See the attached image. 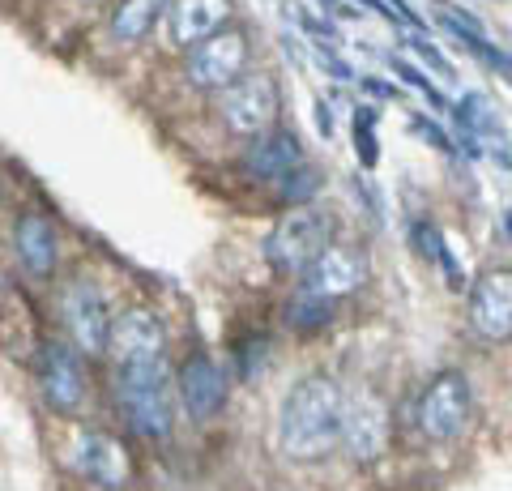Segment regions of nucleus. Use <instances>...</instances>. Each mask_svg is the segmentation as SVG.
<instances>
[{
    "instance_id": "nucleus-4",
    "label": "nucleus",
    "mask_w": 512,
    "mask_h": 491,
    "mask_svg": "<svg viewBox=\"0 0 512 491\" xmlns=\"http://www.w3.org/2000/svg\"><path fill=\"white\" fill-rule=\"evenodd\" d=\"M248 30L239 26H222L218 35L201 39L197 47H188V82L197 90H227L231 82H239L248 69Z\"/></svg>"
},
{
    "instance_id": "nucleus-14",
    "label": "nucleus",
    "mask_w": 512,
    "mask_h": 491,
    "mask_svg": "<svg viewBox=\"0 0 512 491\" xmlns=\"http://www.w3.org/2000/svg\"><path fill=\"white\" fill-rule=\"evenodd\" d=\"M453 116H457V133H461V141H466L470 154H495L504 167L512 163L508 133H504L500 116H495V107L487 103V94H466Z\"/></svg>"
},
{
    "instance_id": "nucleus-19",
    "label": "nucleus",
    "mask_w": 512,
    "mask_h": 491,
    "mask_svg": "<svg viewBox=\"0 0 512 491\" xmlns=\"http://www.w3.org/2000/svg\"><path fill=\"white\" fill-rule=\"evenodd\" d=\"M167 5L171 0H120V9L111 13V35L120 43H141L167 13Z\"/></svg>"
},
{
    "instance_id": "nucleus-1",
    "label": "nucleus",
    "mask_w": 512,
    "mask_h": 491,
    "mask_svg": "<svg viewBox=\"0 0 512 491\" xmlns=\"http://www.w3.org/2000/svg\"><path fill=\"white\" fill-rule=\"evenodd\" d=\"M278 440L291 462H320L342 445V389L329 376H308L286 393Z\"/></svg>"
},
{
    "instance_id": "nucleus-26",
    "label": "nucleus",
    "mask_w": 512,
    "mask_h": 491,
    "mask_svg": "<svg viewBox=\"0 0 512 491\" xmlns=\"http://www.w3.org/2000/svg\"><path fill=\"white\" fill-rule=\"evenodd\" d=\"M414 133H423V137H431V141H436V146L440 150H448V137L436 129V124H431V120H414Z\"/></svg>"
},
{
    "instance_id": "nucleus-8",
    "label": "nucleus",
    "mask_w": 512,
    "mask_h": 491,
    "mask_svg": "<svg viewBox=\"0 0 512 491\" xmlns=\"http://www.w3.org/2000/svg\"><path fill=\"white\" fill-rule=\"evenodd\" d=\"M107 355L116 359V368H137V363H154L167 355V329L154 312L146 308H128L120 316H111V334H107Z\"/></svg>"
},
{
    "instance_id": "nucleus-3",
    "label": "nucleus",
    "mask_w": 512,
    "mask_h": 491,
    "mask_svg": "<svg viewBox=\"0 0 512 491\" xmlns=\"http://www.w3.org/2000/svg\"><path fill=\"white\" fill-rule=\"evenodd\" d=\"M333 231H338V223H333L329 210L299 205V210H291L274 231H269L265 257L278 274H303V269L333 244Z\"/></svg>"
},
{
    "instance_id": "nucleus-6",
    "label": "nucleus",
    "mask_w": 512,
    "mask_h": 491,
    "mask_svg": "<svg viewBox=\"0 0 512 491\" xmlns=\"http://www.w3.org/2000/svg\"><path fill=\"white\" fill-rule=\"evenodd\" d=\"M470 380L461 372H440L419 398V432L427 440H453L470 423Z\"/></svg>"
},
{
    "instance_id": "nucleus-16",
    "label": "nucleus",
    "mask_w": 512,
    "mask_h": 491,
    "mask_svg": "<svg viewBox=\"0 0 512 491\" xmlns=\"http://www.w3.org/2000/svg\"><path fill=\"white\" fill-rule=\"evenodd\" d=\"M231 18V0H171L167 5V30L171 43L197 47L201 39L218 35Z\"/></svg>"
},
{
    "instance_id": "nucleus-28",
    "label": "nucleus",
    "mask_w": 512,
    "mask_h": 491,
    "mask_svg": "<svg viewBox=\"0 0 512 491\" xmlns=\"http://www.w3.org/2000/svg\"><path fill=\"white\" fill-rule=\"evenodd\" d=\"M329 5H333V0H329Z\"/></svg>"
},
{
    "instance_id": "nucleus-18",
    "label": "nucleus",
    "mask_w": 512,
    "mask_h": 491,
    "mask_svg": "<svg viewBox=\"0 0 512 491\" xmlns=\"http://www.w3.org/2000/svg\"><path fill=\"white\" fill-rule=\"evenodd\" d=\"M13 244H18V257L30 274L47 278L56 269V257H60V244H56V227L47 223L43 214H26L18 223V235H13Z\"/></svg>"
},
{
    "instance_id": "nucleus-15",
    "label": "nucleus",
    "mask_w": 512,
    "mask_h": 491,
    "mask_svg": "<svg viewBox=\"0 0 512 491\" xmlns=\"http://www.w3.org/2000/svg\"><path fill=\"white\" fill-rule=\"evenodd\" d=\"M180 402L192 419H214L227 402V376L210 355H192L180 372Z\"/></svg>"
},
{
    "instance_id": "nucleus-17",
    "label": "nucleus",
    "mask_w": 512,
    "mask_h": 491,
    "mask_svg": "<svg viewBox=\"0 0 512 491\" xmlns=\"http://www.w3.org/2000/svg\"><path fill=\"white\" fill-rule=\"evenodd\" d=\"M303 163V150H299V141L295 133H261V137H252V146L244 154V171L256 180H282L286 171H295Z\"/></svg>"
},
{
    "instance_id": "nucleus-21",
    "label": "nucleus",
    "mask_w": 512,
    "mask_h": 491,
    "mask_svg": "<svg viewBox=\"0 0 512 491\" xmlns=\"http://www.w3.org/2000/svg\"><path fill=\"white\" fill-rule=\"evenodd\" d=\"M414 244H419V252H423V257L440 261V265L448 269V287H453V291H461V274H457L453 257H448V252H444V240H440V231L431 227V223H414Z\"/></svg>"
},
{
    "instance_id": "nucleus-12",
    "label": "nucleus",
    "mask_w": 512,
    "mask_h": 491,
    "mask_svg": "<svg viewBox=\"0 0 512 491\" xmlns=\"http://www.w3.org/2000/svg\"><path fill=\"white\" fill-rule=\"evenodd\" d=\"M39 385H43V398L52 402V410H82L86 402V372H82V359H77L69 346H43V359H39Z\"/></svg>"
},
{
    "instance_id": "nucleus-7",
    "label": "nucleus",
    "mask_w": 512,
    "mask_h": 491,
    "mask_svg": "<svg viewBox=\"0 0 512 491\" xmlns=\"http://www.w3.org/2000/svg\"><path fill=\"white\" fill-rule=\"evenodd\" d=\"M60 312H64V329L77 351L86 355H107V334H111V312H107V299L103 291L94 287L90 278H77L69 282V291L60 299Z\"/></svg>"
},
{
    "instance_id": "nucleus-20",
    "label": "nucleus",
    "mask_w": 512,
    "mask_h": 491,
    "mask_svg": "<svg viewBox=\"0 0 512 491\" xmlns=\"http://www.w3.org/2000/svg\"><path fill=\"white\" fill-rule=\"evenodd\" d=\"M333 321V299H316V295H303L291 308H286V325L299 329V334H312V329H325Z\"/></svg>"
},
{
    "instance_id": "nucleus-9",
    "label": "nucleus",
    "mask_w": 512,
    "mask_h": 491,
    "mask_svg": "<svg viewBox=\"0 0 512 491\" xmlns=\"http://www.w3.org/2000/svg\"><path fill=\"white\" fill-rule=\"evenodd\" d=\"M367 274H372V265H367V257L359 248H350V244H329L320 257L303 269V282H299V291L303 295H316V299H342L350 291H359Z\"/></svg>"
},
{
    "instance_id": "nucleus-24",
    "label": "nucleus",
    "mask_w": 512,
    "mask_h": 491,
    "mask_svg": "<svg viewBox=\"0 0 512 491\" xmlns=\"http://www.w3.org/2000/svg\"><path fill=\"white\" fill-rule=\"evenodd\" d=\"M393 73H397V77H406V82H410L414 90H423V94H427V99H431V103H436V107H444V99H440V90H436V86H431V82H427V77H423L419 69H410V65H406V60H393Z\"/></svg>"
},
{
    "instance_id": "nucleus-10",
    "label": "nucleus",
    "mask_w": 512,
    "mask_h": 491,
    "mask_svg": "<svg viewBox=\"0 0 512 491\" xmlns=\"http://www.w3.org/2000/svg\"><path fill=\"white\" fill-rule=\"evenodd\" d=\"M470 329L483 342H512V269H487L470 287Z\"/></svg>"
},
{
    "instance_id": "nucleus-13",
    "label": "nucleus",
    "mask_w": 512,
    "mask_h": 491,
    "mask_svg": "<svg viewBox=\"0 0 512 491\" xmlns=\"http://www.w3.org/2000/svg\"><path fill=\"white\" fill-rule=\"evenodd\" d=\"M342 440L355 462H376L389 445V415L372 393H359L355 402H342Z\"/></svg>"
},
{
    "instance_id": "nucleus-27",
    "label": "nucleus",
    "mask_w": 512,
    "mask_h": 491,
    "mask_svg": "<svg viewBox=\"0 0 512 491\" xmlns=\"http://www.w3.org/2000/svg\"><path fill=\"white\" fill-rule=\"evenodd\" d=\"M504 231H508V240H512V214L504 218Z\"/></svg>"
},
{
    "instance_id": "nucleus-2",
    "label": "nucleus",
    "mask_w": 512,
    "mask_h": 491,
    "mask_svg": "<svg viewBox=\"0 0 512 491\" xmlns=\"http://www.w3.org/2000/svg\"><path fill=\"white\" fill-rule=\"evenodd\" d=\"M116 402L124 406L128 423L146 440H167L175 427V393L167 376V359L116 368Z\"/></svg>"
},
{
    "instance_id": "nucleus-25",
    "label": "nucleus",
    "mask_w": 512,
    "mask_h": 491,
    "mask_svg": "<svg viewBox=\"0 0 512 491\" xmlns=\"http://www.w3.org/2000/svg\"><path fill=\"white\" fill-rule=\"evenodd\" d=\"M410 47H414V52H419V56L427 60V65H431V69H440V73H448V60H444V56H440V52H436V47H431V43H427L423 35H410Z\"/></svg>"
},
{
    "instance_id": "nucleus-22",
    "label": "nucleus",
    "mask_w": 512,
    "mask_h": 491,
    "mask_svg": "<svg viewBox=\"0 0 512 491\" xmlns=\"http://www.w3.org/2000/svg\"><path fill=\"white\" fill-rule=\"evenodd\" d=\"M278 184H282V197H286V201H291V205H303V201H312V197L320 193V171L308 167V163H299L295 171H286Z\"/></svg>"
},
{
    "instance_id": "nucleus-5",
    "label": "nucleus",
    "mask_w": 512,
    "mask_h": 491,
    "mask_svg": "<svg viewBox=\"0 0 512 491\" xmlns=\"http://www.w3.org/2000/svg\"><path fill=\"white\" fill-rule=\"evenodd\" d=\"M278 112H282V94L269 73H244L239 82L222 90V120H227V129L239 137L269 133Z\"/></svg>"
},
{
    "instance_id": "nucleus-23",
    "label": "nucleus",
    "mask_w": 512,
    "mask_h": 491,
    "mask_svg": "<svg viewBox=\"0 0 512 491\" xmlns=\"http://www.w3.org/2000/svg\"><path fill=\"white\" fill-rule=\"evenodd\" d=\"M355 141H359L363 167H376V112H372V107H359V116H355Z\"/></svg>"
},
{
    "instance_id": "nucleus-11",
    "label": "nucleus",
    "mask_w": 512,
    "mask_h": 491,
    "mask_svg": "<svg viewBox=\"0 0 512 491\" xmlns=\"http://www.w3.org/2000/svg\"><path fill=\"white\" fill-rule=\"evenodd\" d=\"M73 470L82 479L99 483L103 491H120L128 483V474H133V462H128V449L120 440H111L103 432H82L73 445Z\"/></svg>"
}]
</instances>
